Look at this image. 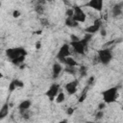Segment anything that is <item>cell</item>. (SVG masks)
Returning <instances> with one entry per match:
<instances>
[{
	"instance_id": "6da1fadb",
	"label": "cell",
	"mask_w": 123,
	"mask_h": 123,
	"mask_svg": "<svg viewBox=\"0 0 123 123\" xmlns=\"http://www.w3.org/2000/svg\"><path fill=\"white\" fill-rule=\"evenodd\" d=\"M27 55V51L22 47H12L6 50V56L14 64L22 63Z\"/></svg>"
},
{
	"instance_id": "e0dca14e",
	"label": "cell",
	"mask_w": 123,
	"mask_h": 123,
	"mask_svg": "<svg viewBox=\"0 0 123 123\" xmlns=\"http://www.w3.org/2000/svg\"><path fill=\"white\" fill-rule=\"evenodd\" d=\"M65 25L70 27V28H73V27H76L78 25V23L76 21H74V19L72 17H66L65 19Z\"/></svg>"
},
{
	"instance_id": "277c9868",
	"label": "cell",
	"mask_w": 123,
	"mask_h": 123,
	"mask_svg": "<svg viewBox=\"0 0 123 123\" xmlns=\"http://www.w3.org/2000/svg\"><path fill=\"white\" fill-rule=\"evenodd\" d=\"M97 57H98V61H99L100 63H102L104 65H107L113 59V54H112L111 49H110V48H102V49H100L98 51Z\"/></svg>"
},
{
	"instance_id": "4fadbf2b",
	"label": "cell",
	"mask_w": 123,
	"mask_h": 123,
	"mask_svg": "<svg viewBox=\"0 0 123 123\" xmlns=\"http://www.w3.org/2000/svg\"><path fill=\"white\" fill-rule=\"evenodd\" d=\"M63 68L62 66V64L60 62H55L53 65H52V75L54 78H58L61 73L62 72Z\"/></svg>"
},
{
	"instance_id": "9a60e30c",
	"label": "cell",
	"mask_w": 123,
	"mask_h": 123,
	"mask_svg": "<svg viewBox=\"0 0 123 123\" xmlns=\"http://www.w3.org/2000/svg\"><path fill=\"white\" fill-rule=\"evenodd\" d=\"M8 113H9V105H8V103H6L2 106V108L0 110V118L4 119L8 115Z\"/></svg>"
},
{
	"instance_id": "ffe728a7",
	"label": "cell",
	"mask_w": 123,
	"mask_h": 123,
	"mask_svg": "<svg viewBox=\"0 0 123 123\" xmlns=\"http://www.w3.org/2000/svg\"><path fill=\"white\" fill-rule=\"evenodd\" d=\"M86 98V92H85V91H84V92L82 93V95L79 97V103H82V102H84Z\"/></svg>"
},
{
	"instance_id": "3957f363",
	"label": "cell",
	"mask_w": 123,
	"mask_h": 123,
	"mask_svg": "<svg viewBox=\"0 0 123 123\" xmlns=\"http://www.w3.org/2000/svg\"><path fill=\"white\" fill-rule=\"evenodd\" d=\"M118 97V87L117 86H111L107 89H105L102 92V99L103 102L107 105L112 104L117 100Z\"/></svg>"
},
{
	"instance_id": "7a4b0ae2",
	"label": "cell",
	"mask_w": 123,
	"mask_h": 123,
	"mask_svg": "<svg viewBox=\"0 0 123 123\" xmlns=\"http://www.w3.org/2000/svg\"><path fill=\"white\" fill-rule=\"evenodd\" d=\"M91 37H92V35L86 34L83 38H78L76 40H71L69 45L74 50V52H76L79 55H84L86 51V48H87V45H88V43L91 39Z\"/></svg>"
},
{
	"instance_id": "f1b7e54d",
	"label": "cell",
	"mask_w": 123,
	"mask_h": 123,
	"mask_svg": "<svg viewBox=\"0 0 123 123\" xmlns=\"http://www.w3.org/2000/svg\"><path fill=\"white\" fill-rule=\"evenodd\" d=\"M122 7H123V3H122Z\"/></svg>"
},
{
	"instance_id": "5b68a950",
	"label": "cell",
	"mask_w": 123,
	"mask_h": 123,
	"mask_svg": "<svg viewBox=\"0 0 123 123\" xmlns=\"http://www.w3.org/2000/svg\"><path fill=\"white\" fill-rule=\"evenodd\" d=\"M72 18L74 21H76L78 24L79 23H84L86 19V13L84 11V9L80 6H75L73 7V16Z\"/></svg>"
},
{
	"instance_id": "603a6c76",
	"label": "cell",
	"mask_w": 123,
	"mask_h": 123,
	"mask_svg": "<svg viewBox=\"0 0 123 123\" xmlns=\"http://www.w3.org/2000/svg\"><path fill=\"white\" fill-rule=\"evenodd\" d=\"M106 105H107V104H105L104 102H102L101 104H99V105H98V111H103V110L105 109Z\"/></svg>"
},
{
	"instance_id": "2e32d148",
	"label": "cell",
	"mask_w": 123,
	"mask_h": 123,
	"mask_svg": "<svg viewBox=\"0 0 123 123\" xmlns=\"http://www.w3.org/2000/svg\"><path fill=\"white\" fill-rule=\"evenodd\" d=\"M65 93L62 91V90H61L60 91V93L58 94V96L56 97V100H55V102L57 103V104H62V103H63L64 101H65Z\"/></svg>"
},
{
	"instance_id": "d4e9b609",
	"label": "cell",
	"mask_w": 123,
	"mask_h": 123,
	"mask_svg": "<svg viewBox=\"0 0 123 123\" xmlns=\"http://www.w3.org/2000/svg\"><path fill=\"white\" fill-rule=\"evenodd\" d=\"M99 32H100V35H101L102 37H106V35H107V31H106L104 28H101V30H100Z\"/></svg>"
},
{
	"instance_id": "7402d4cb",
	"label": "cell",
	"mask_w": 123,
	"mask_h": 123,
	"mask_svg": "<svg viewBox=\"0 0 123 123\" xmlns=\"http://www.w3.org/2000/svg\"><path fill=\"white\" fill-rule=\"evenodd\" d=\"M103 115H104V112H103V111H98L96 112V115H95V117H96L97 119H101V118H103Z\"/></svg>"
},
{
	"instance_id": "ac0fdd59",
	"label": "cell",
	"mask_w": 123,
	"mask_h": 123,
	"mask_svg": "<svg viewBox=\"0 0 123 123\" xmlns=\"http://www.w3.org/2000/svg\"><path fill=\"white\" fill-rule=\"evenodd\" d=\"M122 13V6H115L112 8V14L113 16H118Z\"/></svg>"
},
{
	"instance_id": "d6986e66",
	"label": "cell",
	"mask_w": 123,
	"mask_h": 123,
	"mask_svg": "<svg viewBox=\"0 0 123 123\" xmlns=\"http://www.w3.org/2000/svg\"><path fill=\"white\" fill-rule=\"evenodd\" d=\"M77 67H68V66H66V68L64 69V71L65 72H67L68 74H71V75H74L76 72H77Z\"/></svg>"
},
{
	"instance_id": "ba28073f",
	"label": "cell",
	"mask_w": 123,
	"mask_h": 123,
	"mask_svg": "<svg viewBox=\"0 0 123 123\" xmlns=\"http://www.w3.org/2000/svg\"><path fill=\"white\" fill-rule=\"evenodd\" d=\"M85 6L96 11V12H101L104 8V1L103 0H89L88 2L85 3Z\"/></svg>"
},
{
	"instance_id": "5bb4252c",
	"label": "cell",
	"mask_w": 123,
	"mask_h": 123,
	"mask_svg": "<svg viewBox=\"0 0 123 123\" xmlns=\"http://www.w3.org/2000/svg\"><path fill=\"white\" fill-rule=\"evenodd\" d=\"M66 66H68V67H77L78 65H79V63H78V62L72 57V56H69V57H67L63 62H62Z\"/></svg>"
},
{
	"instance_id": "4316f807",
	"label": "cell",
	"mask_w": 123,
	"mask_h": 123,
	"mask_svg": "<svg viewBox=\"0 0 123 123\" xmlns=\"http://www.w3.org/2000/svg\"><path fill=\"white\" fill-rule=\"evenodd\" d=\"M94 82V77H90L89 78V80H88V82H87V84L88 85H90V84H92Z\"/></svg>"
},
{
	"instance_id": "cb8c5ba5",
	"label": "cell",
	"mask_w": 123,
	"mask_h": 123,
	"mask_svg": "<svg viewBox=\"0 0 123 123\" xmlns=\"http://www.w3.org/2000/svg\"><path fill=\"white\" fill-rule=\"evenodd\" d=\"M66 113H67V115H72L73 113H74V109L73 108H68L67 109V111H66Z\"/></svg>"
},
{
	"instance_id": "7c38bea8",
	"label": "cell",
	"mask_w": 123,
	"mask_h": 123,
	"mask_svg": "<svg viewBox=\"0 0 123 123\" xmlns=\"http://www.w3.org/2000/svg\"><path fill=\"white\" fill-rule=\"evenodd\" d=\"M31 106H32V102H31L29 99L23 100V101H21V102L19 103V105H18V111H19V112H20L21 114H23V113L27 112V111L30 110Z\"/></svg>"
},
{
	"instance_id": "9c48e42d",
	"label": "cell",
	"mask_w": 123,
	"mask_h": 123,
	"mask_svg": "<svg viewBox=\"0 0 123 123\" xmlns=\"http://www.w3.org/2000/svg\"><path fill=\"white\" fill-rule=\"evenodd\" d=\"M78 84H79V82H78L77 80H73V81H70V82L66 83L65 86H64V90H65V92H66L68 95H74V94L77 92Z\"/></svg>"
},
{
	"instance_id": "484cf974",
	"label": "cell",
	"mask_w": 123,
	"mask_h": 123,
	"mask_svg": "<svg viewBox=\"0 0 123 123\" xmlns=\"http://www.w3.org/2000/svg\"><path fill=\"white\" fill-rule=\"evenodd\" d=\"M40 47H41V43H40V41H37L36 43V49H39Z\"/></svg>"
},
{
	"instance_id": "8fae6325",
	"label": "cell",
	"mask_w": 123,
	"mask_h": 123,
	"mask_svg": "<svg viewBox=\"0 0 123 123\" xmlns=\"http://www.w3.org/2000/svg\"><path fill=\"white\" fill-rule=\"evenodd\" d=\"M23 86H24V83H23L21 80H19V79H13L12 81L10 82L9 86H8V89H9L10 92H12V91H14L15 89L21 88V87H23Z\"/></svg>"
},
{
	"instance_id": "8992f818",
	"label": "cell",
	"mask_w": 123,
	"mask_h": 123,
	"mask_svg": "<svg viewBox=\"0 0 123 123\" xmlns=\"http://www.w3.org/2000/svg\"><path fill=\"white\" fill-rule=\"evenodd\" d=\"M60 91H61L60 85L57 84V83H54V84L50 85V86L48 87V89L45 92V95L49 99V101L53 102V101L56 100V97L58 96V94L60 93Z\"/></svg>"
},
{
	"instance_id": "83f0119b",
	"label": "cell",
	"mask_w": 123,
	"mask_h": 123,
	"mask_svg": "<svg viewBox=\"0 0 123 123\" xmlns=\"http://www.w3.org/2000/svg\"><path fill=\"white\" fill-rule=\"evenodd\" d=\"M58 123H68V121H67V119H62Z\"/></svg>"
},
{
	"instance_id": "52a82bcc",
	"label": "cell",
	"mask_w": 123,
	"mask_h": 123,
	"mask_svg": "<svg viewBox=\"0 0 123 123\" xmlns=\"http://www.w3.org/2000/svg\"><path fill=\"white\" fill-rule=\"evenodd\" d=\"M70 45L69 44H67V43H64V44H62L61 47H60V49H59V51H58V54H57V58H58V60H60L62 62L67 58V57H69L70 56Z\"/></svg>"
},
{
	"instance_id": "30bf717a",
	"label": "cell",
	"mask_w": 123,
	"mask_h": 123,
	"mask_svg": "<svg viewBox=\"0 0 123 123\" xmlns=\"http://www.w3.org/2000/svg\"><path fill=\"white\" fill-rule=\"evenodd\" d=\"M101 30V21L100 20H95L91 25L87 26L85 31L86 34H89V35H93L97 32H99Z\"/></svg>"
},
{
	"instance_id": "44dd1931",
	"label": "cell",
	"mask_w": 123,
	"mask_h": 123,
	"mask_svg": "<svg viewBox=\"0 0 123 123\" xmlns=\"http://www.w3.org/2000/svg\"><path fill=\"white\" fill-rule=\"evenodd\" d=\"M20 15H21V13H20V12H19L18 10H14V11L12 12V16H13L14 18H18Z\"/></svg>"
}]
</instances>
